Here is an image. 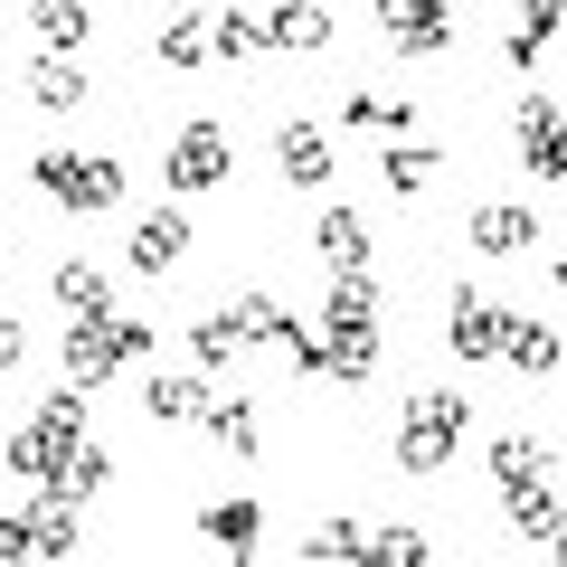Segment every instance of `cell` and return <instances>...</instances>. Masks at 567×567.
Segmentation results:
<instances>
[{
	"label": "cell",
	"instance_id": "obj_8",
	"mask_svg": "<svg viewBox=\"0 0 567 567\" xmlns=\"http://www.w3.org/2000/svg\"><path fill=\"white\" fill-rule=\"evenodd\" d=\"M123 256H133L142 275H171V265L189 256V218H181V208H152V218H142L133 237H123Z\"/></svg>",
	"mask_w": 567,
	"mask_h": 567
},
{
	"label": "cell",
	"instance_id": "obj_24",
	"mask_svg": "<svg viewBox=\"0 0 567 567\" xmlns=\"http://www.w3.org/2000/svg\"><path fill=\"white\" fill-rule=\"evenodd\" d=\"M265 39H275V48H322V39H331V10L284 0V10H265Z\"/></svg>",
	"mask_w": 567,
	"mask_h": 567
},
{
	"label": "cell",
	"instance_id": "obj_21",
	"mask_svg": "<svg viewBox=\"0 0 567 567\" xmlns=\"http://www.w3.org/2000/svg\"><path fill=\"white\" fill-rule=\"evenodd\" d=\"M237 350H246V322H237V303H227V312H199V331H189V360H199L208 379H218V369L237 360Z\"/></svg>",
	"mask_w": 567,
	"mask_h": 567
},
{
	"label": "cell",
	"instance_id": "obj_14",
	"mask_svg": "<svg viewBox=\"0 0 567 567\" xmlns=\"http://www.w3.org/2000/svg\"><path fill=\"white\" fill-rule=\"evenodd\" d=\"M275 162H284V181H293V189H322V181H331V142L312 133V123H284Z\"/></svg>",
	"mask_w": 567,
	"mask_h": 567
},
{
	"label": "cell",
	"instance_id": "obj_32",
	"mask_svg": "<svg viewBox=\"0 0 567 567\" xmlns=\"http://www.w3.org/2000/svg\"><path fill=\"white\" fill-rule=\"evenodd\" d=\"M303 558H369V529H360V520H322V529L303 539Z\"/></svg>",
	"mask_w": 567,
	"mask_h": 567
},
{
	"label": "cell",
	"instance_id": "obj_17",
	"mask_svg": "<svg viewBox=\"0 0 567 567\" xmlns=\"http://www.w3.org/2000/svg\"><path fill=\"white\" fill-rule=\"evenodd\" d=\"M199 406H208V369L199 379H142V416L152 425H189Z\"/></svg>",
	"mask_w": 567,
	"mask_h": 567
},
{
	"label": "cell",
	"instance_id": "obj_9",
	"mask_svg": "<svg viewBox=\"0 0 567 567\" xmlns=\"http://www.w3.org/2000/svg\"><path fill=\"white\" fill-rule=\"evenodd\" d=\"M123 360H133V350L114 341V322H66V379L95 388V379H114Z\"/></svg>",
	"mask_w": 567,
	"mask_h": 567
},
{
	"label": "cell",
	"instance_id": "obj_5",
	"mask_svg": "<svg viewBox=\"0 0 567 567\" xmlns=\"http://www.w3.org/2000/svg\"><path fill=\"white\" fill-rule=\"evenodd\" d=\"M379 29L406 58H435V48H454V0H379Z\"/></svg>",
	"mask_w": 567,
	"mask_h": 567
},
{
	"label": "cell",
	"instance_id": "obj_36",
	"mask_svg": "<svg viewBox=\"0 0 567 567\" xmlns=\"http://www.w3.org/2000/svg\"><path fill=\"white\" fill-rule=\"evenodd\" d=\"M0 558H39V539H29V511H20V520H0Z\"/></svg>",
	"mask_w": 567,
	"mask_h": 567
},
{
	"label": "cell",
	"instance_id": "obj_13",
	"mask_svg": "<svg viewBox=\"0 0 567 567\" xmlns=\"http://www.w3.org/2000/svg\"><path fill=\"white\" fill-rule=\"evenodd\" d=\"M312 246H322V265H341V275H360V265L379 256V246H369V218H360V208H331V218L312 227Z\"/></svg>",
	"mask_w": 567,
	"mask_h": 567
},
{
	"label": "cell",
	"instance_id": "obj_26",
	"mask_svg": "<svg viewBox=\"0 0 567 567\" xmlns=\"http://www.w3.org/2000/svg\"><path fill=\"white\" fill-rule=\"evenodd\" d=\"M199 425H208V445H218V454H256V406L208 398V406H199Z\"/></svg>",
	"mask_w": 567,
	"mask_h": 567
},
{
	"label": "cell",
	"instance_id": "obj_37",
	"mask_svg": "<svg viewBox=\"0 0 567 567\" xmlns=\"http://www.w3.org/2000/svg\"><path fill=\"white\" fill-rule=\"evenodd\" d=\"M114 341H123V350L142 360V350H152V322H142V312H114Z\"/></svg>",
	"mask_w": 567,
	"mask_h": 567
},
{
	"label": "cell",
	"instance_id": "obj_38",
	"mask_svg": "<svg viewBox=\"0 0 567 567\" xmlns=\"http://www.w3.org/2000/svg\"><path fill=\"white\" fill-rule=\"evenodd\" d=\"M20 350H29V341H20V322L0 312V369H20Z\"/></svg>",
	"mask_w": 567,
	"mask_h": 567
},
{
	"label": "cell",
	"instance_id": "obj_35",
	"mask_svg": "<svg viewBox=\"0 0 567 567\" xmlns=\"http://www.w3.org/2000/svg\"><path fill=\"white\" fill-rule=\"evenodd\" d=\"M369 558H388V567H416V558H425V539H416V529H369Z\"/></svg>",
	"mask_w": 567,
	"mask_h": 567
},
{
	"label": "cell",
	"instance_id": "obj_20",
	"mask_svg": "<svg viewBox=\"0 0 567 567\" xmlns=\"http://www.w3.org/2000/svg\"><path fill=\"white\" fill-rule=\"evenodd\" d=\"M29 95H39L48 114H66V104H85V76H76V48H48V58L29 66Z\"/></svg>",
	"mask_w": 567,
	"mask_h": 567
},
{
	"label": "cell",
	"instance_id": "obj_16",
	"mask_svg": "<svg viewBox=\"0 0 567 567\" xmlns=\"http://www.w3.org/2000/svg\"><path fill=\"white\" fill-rule=\"evenodd\" d=\"M199 58H218V20H199V10L162 20V66H171V76H189Z\"/></svg>",
	"mask_w": 567,
	"mask_h": 567
},
{
	"label": "cell",
	"instance_id": "obj_19",
	"mask_svg": "<svg viewBox=\"0 0 567 567\" xmlns=\"http://www.w3.org/2000/svg\"><path fill=\"white\" fill-rule=\"evenodd\" d=\"M567 29V0H520V20H511V66H539V48Z\"/></svg>",
	"mask_w": 567,
	"mask_h": 567
},
{
	"label": "cell",
	"instance_id": "obj_15",
	"mask_svg": "<svg viewBox=\"0 0 567 567\" xmlns=\"http://www.w3.org/2000/svg\"><path fill=\"white\" fill-rule=\"evenodd\" d=\"M58 303H66V322H114V284H104L95 265L66 256V265H58Z\"/></svg>",
	"mask_w": 567,
	"mask_h": 567
},
{
	"label": "cell",
	"instance_id": "obj_39",
	"mask_svg": "<svg viewBox=\"0 0 567 567\" xmlns=\"http://www.w3.org/2000/svg\"><path fill=\"white\" fill-rule=\"evenodd\" d=\"M548 548H558V558H567V529H558V539H548Z\"/></svg>",
	"mask_w": 567,
	"mask_h": 567
},
{
	"label": "cell",
	"instance_id": "obj_22",
	"mask_svg": "<svg viewBox=\"0 0 567 567\" xmlns=\"http://www.w3.org/2000/svg\"><path fill=\"white\" fill-rule=\"evenodd\" d=\"M502 360L520 369V379H548V369H558V331H548V322H511L502 331Z\"/></svg>",
	"mask_w": 567,
	"mask_h": 567
},
{
	"label": "cell",
	"instance_id": "obj_12",
	"mask_svg": "<svg viewBox=\"0 0 567 567\" xmlns=\"http://www.w3.org/2000/svg\"><path fill=\"white\" fill-rule=\"evenodd\" d=\"M104 483H114L104 445H95V435H66V454H58V483H48V492H66V502H95Z\"/></svg>",
	"mask_w": 567,
	"mask_h": 567
},
{
	"label": "cell",
	"instance_id": "obj_6",
	"mask_svg": "<svg viewBox=\"0 0 567 567\" xmlns=\"http://www.w3.org/2000/svg\"><path fill=\"white\" fill-rule=\"evenodd\" d=\"M502 331H511V312L492 303V293H454V322H445V341H454V360H502Z\"/></svg>",
	"mask_w": 567,
	"mask_h": 567
},
{
	"label": "cell",
	"instance_id": "obj_28",
	"mask_svg": "<svg viewBox=\"0 0 567 567\" xmlns=\"http://www.w3.org/2000/svg\"><path fill=\"white\" fill-rule=\"evenodd\" d=\"M548 473V454H539V435H502V445H492V483H539Z\"/></svg>",
	"mask_w": 567,
	"mask_h": 567
},
{
	"label": "cell",
	"instance_id": "obj_1",
	"mask_svg": "<svg viewBox=\"0 0 567 567\" xmlns=\"http://www.w3.org/2000/svg\"><path fill=\"white\" fill-rule=\"evenodd\" d=\"M322 322H331V350H341V379H369V360H379V284H369V265L322 293Z\"/></svg>",
	"mask_w": 567,
	"mask_h": 567
},
{
	"label": "cell",
	"instance_id": "obj_18",
	"mask_svg": "<svg viewBox=\"0 0 567 567\" xmlns=\"http://www.w3.org/2000/svg\"><path fill=\"white\" fill-rule=\"evenodd\" d=\"M58 454H66V435H48V425H20V435L0 445V464L20 473V483H58Z\"/></svg>",
	"mask_w": 567,
	"mask_h": 567
},
{
	"label": "cell",
	"instance_id": "obj_40",
	"mask_svg": "<svg viewBox=\"0 0 567 567\" xmlns=\"http://www.w3.org/2000/svg\"><path fill=\"white\" fill-rule=\"evenodd\" d=\"M558 284H567V265H558Z\"/></svg>",
	"mask_w": 567,
	"mask_h": 567
},
{
	"label": "cell",
	"instance_id": "obj_33",
	"mask_svg": "<svg viewBox=\"0 0 567 567\" xmlns=\"http://www.w3.org/2000/svg\"><path fill=\"white\" fill-rule=\"evenodd\" d=\"M350 123H360V133H406L416 114H406L398 95H369V85H360V95H350Z\"/></svg>",
	"mask_w": 567,
	"mask_h": 567
},
{
	"label": "cell",
	"instance_id": "obj_11",
	"mask_svg": "<svg viewBox=\"0 0 567 567\" xmlns=\"http://www.w3.org/2000/svg\"><path fill=\"white\" fill-rule=\"evenodd\" d=\"M502 511H511V529H520L529 548H548V539L567 529V511H558V492H548V483H511V492H502Z\"/></svg>",
	"mask_w": 567,
	"mask_h": 567
},
{
	"label": "cell",
	"instance_id": "obj_7",
	"mask_svg": "<svg viewBox=\"0 0 567 567\" xmlns=\"http://www.w3.org/2000/svg\"><path fill=\"white\" fill-rule=\"evenodd\" d=\"M171 189H218L227 181V133L218 123H181V142H171Z\"/></svg>",
	"mask_w": 567,
	"mask_h": 567
},
{
	"label": "cell",
	"instance_id": "obj_2",
	"mask_svg": "<svg viewBox=\"0 0 567 567\" xmlns=\"http://www.w3.org/2000/svg\"><path fill=\"white\" fill-rule=\"evenodd\" d=\"M454 435H464V398H454V388H416V398H406V425H398V464L435 473L454 454Z\"/></svg>",
	"mask_w": 567,
	"mask_h": 567
},
{
	"label": "cell",
	"instance_id": "obj_23",
	"mask_svg": "<svg viewBox=\"0 0 567 567\" xmlns=\"http://www.w3.org/2000/svg\"><path fill=\"white\" fill-rule=\"evenodd\" d=\"M199 529H208V548H237V558H246V548H256V529H265V511H256V502H208Z\"/></svg>",
	"mask_w": 567,
	"mask_h": 567
},
{
	"label": "cell",
	"instance_id": "obj_29",
	"mask_svg": "<svg viewBox=\"0 0 567 567\" xmlns=\"http://www.w3.org/2000/svg\"><path fill=\"white\" fill-rule=\"evenodd\" d=\"M265 48H275V39H265L256 10H218V58H265Z\"/></svg>",
	"mask_w": 567,
	"mask_h": 567
},
{
	"label": "cell",
	"instance_id": "obj_30",
	"mask_svg": "<svg viewBox=\"0 0 567 567\" xmlns=\"http://www.w3.org/2000/svg\"><path fill=\"white\" fill-rule=\"evenodd\" d=\"M425 181H435V142H398V152H388V189H406V199H416Z\"/></svg>",
	"mask_w": 567,
	"mask_h": 567
},
{
	"label": "cell",
	"instance_id": "obj_34",
	"mask_svg": "<svg viewBox=\"0 0 567 567\" xmlns=\"http://www.w3.org/2000/svg\"><path fill=\"white\" fill-rule=\"evenodd\" d=\"M39 425H48V435H85V379H76V388H48V398H39Z\"/></svg>",
	"mask_w": 567,
	"mask_h": 567
},
{
	"label": "cell",
	"instance_id": "obj_3",
	"mask_svg": "<svg viewBox=\"0 0 567 567\" xmlns=\"http://www.w3.org/2000/svg\"><path fill=\"white\" fill-rule=\"evenodd\" d=\"M39 189L58 208H114L123 199V162L114 152H39Z\"/></svg>",
	"mask_w": 567,
	"mask_h": 567
},
{
	"label": "cell",
	"instance_id": "obj_31",
	"mask_svg": "<svg viewBox=\"0 0 567 567\" xmlns=\"http://www.w3.org/2000/svg\"><path fill=\"white\" fill-rule=\"evenodd\" d=\"M237 322H246V341H275V350H284V331H293V312H284L275 293H246V303H237Z\"/></svg>",
	"mask_w": 567,
	"mask_h": 567
},
{
	"label": "cell",
	"instance_id": "obj_25",
	"mask_svg": "<svg viewBox=\"0 0 567 567\" xmlns=\"http://www.w3.org/2000/svg\"><path fill=\"white\" fill-rule=\"evenodd\" d=\"M29 29H39L48 48H85V29H95V10H85V0H29Z\"/></svg>",
	"mask_w": 567,
	"mask_h": 567
},
{
	"label": "cell",
	"instance_id": "obj_27",
	"mask_svg": "<svg viewBox=\"0 0 567 567\" xmlns=\"http://www.w3.org/2000/svg\"><path fill=\"white\" fill-rule=\"evenodd\" d=\"M29 539H39V558H76V502L48 492V502L29 511Z\"/></svg>",
	"mask_w": 567,
	"mask_h": 567
},
{
	"label": "cell",
	"instance_id": "obj_4",
	"mask_svg": "<svg viewBox=\"0 0 567 567\" xmlns=\"http://www.w3.org/2000/svg\"><path fill=\"white\" fill-rule=\"evenodd\" d=\"M520 162H529V181H567V104L558 95H520Z\"/></svg>",
	"mask_w": 567,
	"mask_h": 567
},
{
	"label": "cell",
	"instance_id": "obj_10",
	"mask_svg": "<svg viewBox=\"0 0 567 567\" xmlns=\"http://www.w3.org/2000/svg\"><path fill=\"white\" fill-rule=\"evenodd\" d=\"M464 237L483 246V256H529V246H539V218H529V208H511V199H492V208H473Z\"/></svg>",
	"mask_w": 567,
	"mask_h": 567
}]
</instances>
